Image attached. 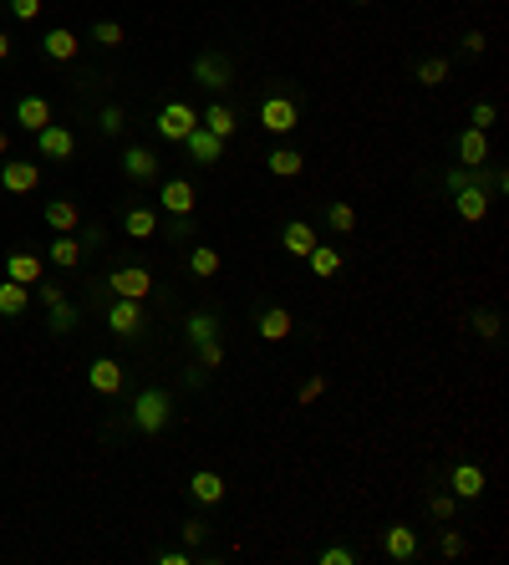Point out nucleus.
<instances>
[{
    "label": "nucleus",
    "instance_id": "nucleus-1",
    "mask_svg": "<svg viewBox=\"0 0 509 565\" xmlns=\"http://www.w3.org/2000/svg\"><path fill=\"white\" fill-rule=\"evenodd\" d=\"M168 418H174V397L163 393V387H148V393H138V403H133V423L143 428V433H163V428H168Z\"/></svg>",
    "mask_w": 509,
    "mask_h": 565
},
{
    "label": "nucleus",
    "instance_id": "nucleus-35",
    "mask_svg": "<svg viewBox=\"0 0 509 565\" xmlns=\"http://www.w3.org/2000/svg\"><path fill=\"white\" fill-rule=\"evenodd\" d=\"M194 357H199V367H224V342L214 336V342H199L194 346Z\"/></svg>",
    "mask_w": 509,
    "mask_h": 565
},
{
    "label": "nucleus",
    "instance_id": "nucleus-40",
    "mask_svg": "<svg viewBox=\"0 0 509 565\" xmlns=\"http://www.w3.org/2000/svg\"><path fill=\"white\" fill-rule=\"evenodd\" d=\"M438 550H444V561H459V555H463V550H469V545H463V535H459V530H444V540H438Z\"/></svg>",
    "mask_w": 509,
    "mask_h": 565
},
{
    "label": "nucleus",
    "instance_id": "nucleus-19",
    "mask_svg": "<svg viewBox=\"0 0 509 565\" xmlns=\"http://www.w3.org/2000/svg\"><path fill=\"white\" fill-rule=\"evenodd\" d=\"M5 275H11V281H21V285H41V255L16 250L11 260H5Z\"/></svg>",
    "mask_w": 509,
    "mask_h": 565
},
{
    "label": "nucleus",
    "instance_id": "nucleus-49",
    "mask_svg": "<svg viewBox=\"0 0 509 565\" xmlns=\"http://www.w3.org/2000/svg\"><path fill=\"white\" fill-rule=\"evenodd\" d=\"M489 188H494V194H505V188H509V173L505 169H489Z\"/></svg>",
    "mask_w": 509,
    "mask_h": 565
},
{
    "label": "nucleus",
    "instance_id": "nucleus-29",
    "mask_svg": "<svg viewBox=\"0 0 509 565\" xmlns=\"http://www.w3.org/2000/svg\"><path fill=\"white\" fill-rule=\"evenodd\" d=\"M123 230L133 239H153V235H159V214H153V209H127V214H123Z\"/></svg>",
    "mask_w": 509,
    "mask_h": 565
},
{
    "label": "nucleus",
    "instance_id": "nucleus-41",
    "mask_svg": "<svg viewBox=\"0 0 509 565\" xmlns=\"http://www.w3.org/2000/svg\"><path fill=\"white\" fill-rule=\"evenodd\" d=\"M321 565H357V550H347V545L321 550Z\"/></svg>",
    "mask_w": 509,
    "mask_h": 565
},
{
    "label": "nucleus",
    "instance_id": "nucleus-22",
    "mask_svg": "<svg viewBox=\"0 0 509 565\" xmlns=\"http://www.w3.org/2000/svg\"><path fill=\"white\" fill-rule=\"evenodd\" d=\"M26 306H31V285H21V281L5 275V285H0V316H21Z\"/></svg>",
    "mask_w": 509,
    "mask_h": 565
},
{
    "label": "nucleus",
    "instance_id": "nucleus-32",
    "mask_svg": "<svg viewBox=\"0 0 509 565\" xmlns=\"http://www.w3.org/2000/svg\"><path fill=\"white\" fill-rule=\"evenodd\" d=\"M418 82H423V87H444L448 82V56H423V62H418Z\"/></svg>",
    "mask_w": 509,
    "mask_h": 565
},
{
    "label": "nucleus",
    "instance_id": "nucleus-50",
    "mask_svg": "<svg viewBox=\"0 0 509 565\" xmlns=\"http://www.w3.org/2000/svg\"><path fill=\"white\" fill-rule=\"evenodd\" d=\"M5 56H11V36L0 31V62H5Z\"/></svg>",
    "mask_w": 509,
    "mask_h": 565
},
{
    "label": "nucleus",
    "instance_id": "nucleus-38",
    "mask_svg": "<svg viewBox=\"0 0 509 565\" xmlns=\"http://www.w3.org/2000/svg\"><path fill=\"white\" fill-rule=\"evenodd\" d=\"M97 127H102V133H108V138H117V133H123V127H127L123 108H102V123H97Z\"/></svg>",
    "mask_w": 509,
    "mask_h": 565
},
{
    "label": "nucleus",
    "instance_id": "nucleus-17",
    "mask_svg": "<svg viewBox=\"0 0 509 565\" xmlns=\"http://www.w3.org/2000/svg\"><path fill=\"white\" fill-rule=\"evenodd\" d=\"M448 489H453V500H479L484 494V469L479 464H459L453 479H448Z\"/></svg>",
    "mask_w": 509,
    "mask_h": 565
},
{
    "label": "nucleus",
    "instance_id": "nucleus-18",
    "mask_svg": "<svg viewBox=\"0 0 509 565\" xmlns=\"http://www.w3.org/2000/svg\"><path fill=\"white\" fill-rule=\"evenodd\" d=\"M0 184L11 188V194H31V188L41 184V169H36V163H5V169H0Z\"/></svg>",
    "mask_w": 509,
    "mask_h": 565
},
{
    "label": "nucleus",
    "instance_id": "nucleus-9",
    "mask_svg": "<svg viewBox=\"0 0 509 565\" xmlns=\"http://www.w3.org/2000/svg\"><path fill=\"white\" fill-rule=\"evenodd\" d=\"M184 153H189L194 163H204V169H209V163H220V158H224V138H214V133L199 123L189 138H184Z\"/></svg>",
    "mask_w": 509,
    "mask_h": 565
},
{
    "label": "nucleus",
    "instance_id": "nucleus-34",
    "mask_svg": "<svg viewBox=\"0 0 509 565\" xmlns=\"http://www.w3.org/2000/svg\"><path fill=\"white\" fill-rule=\"evenodd\" d=\"M72 326H77V306H66V300H56V306H51V331H56V336H66Z\"/></svg>",
    "mask_w": 509,
    "mask_h": 565
},
{
    "label": "nucleus",
    "instance_id": "nucleus-15",
    "mask_svg": "<svg viewBox=\"0 0 509 565\" xmlns=\"http://www.w3.org/2000/svg\"><path fill=\"white\" fill-rule=\"evenodd\" d=\"M382 550H387L393 561H413L418 555V530L413 525H393V530L382 535Z\"/></svg>",
    "mask_w": 509,
    "mask_h": 565
},
{
    "label": "nucleus",
    "instance_id": "nucleus-4",
    "mask_svg": "<svg viewBox=\"0 0 509 565\" xmlns=\"http://www.w3.org/2000/svg\"><path fill=\"white\" fill-rule=\"evenodd\" d=\"M296 123H301V112H296L290 97H265V102H260V127H265V133L286 138V133H296Z\"/></svg>",
    "mask_w": 509,
    "mask_h": 565
},
{
    "label": "nucleus",
    "instance_id": "nucleus-47",
    "mask_svg": "<svg viewBox=\"0 0 509 565\" xmlns=\"http://www.w3.org/2000/svg\"><path fill=\"white\" fill-rule=\"evenodd\" d=\"M484 47H489V41H484V31H469V36H463V51H469V56H479Z\"/></svg>",
    "mask_w": 509,
    "mask_h": 565
},
{
    "label": "nucleus",
    "instance_id": "nucleus-52",
    "mask_svg": "<svg viewBox=\"0 0 509 565\" xmlns=\"http://www.w3.org/2000/svg\"><path fill=\"white\" fill-rule=\"evenodd\" d=\"M357 5H367V0H357Z\"/></svg>",
    "mask_w": 509,
    "mask_h": 565
},
{
    "label": "nucleus",
    "instance_id": "nucleus-46",
    "mask_svg": "<svg viewBox=\"0 0 509 565\" xmlns=\"http://www.w3.org/2000/svg\"><path fill=\"white\" fill-rule=\"evenodd\" d=\"M159 561H163V565H189V561H194V550H163Z\"/></svg>",
    "mask_w": 509,
    "mask_h": 565
},
{
    "label": "nucleus",
    "instance_id": "nucleus-30",
    "mask_svg": "<svg viewBox=\"0 0 509 565\" xmlns=\"http://www.w3.org/2000/svg\"><path fill=\"white\" fill-rule=\"evenodd\" d=\"M189 270L199 275V281H214V275H220V250H214V245H194L189 250Z\"/></svg>",
    "mask_w": 509,
    "mask_h": 565
},
{
    "label": "nucleus",
    "instance_id": "nucleus-51",
    "mask_svg": "<svg viewBox=\"0 0 509 565\" xmlns=\"http://www.w3.org/2000/svg\"><path fill=\"white\" fill-rule=\"evenodd\" d=\"M5 148H11V138H5V133H0V153H5Z\"/></svg>",
    "mask_w": 509,
    "mask_h": 565
},
{
    "label": "nucleus",
    "instance_id": "nucleus-44",
    "mask_svg": "<svg viewBox=\"0 0 509 565\" xmlns=\"http://www.w3.org/2000/svg\"><path fill=\"white\" fill-rule=\"evenodd\" d=\"M11 11H16L21 21H36L41 16V0H11Z\"/></svg>",
    "mask_w": 509,
    "mask_h": 565
},
{
    "label": "nucleus",
    "instance_id": "nucleus-25",
    "mask_svg": "<svg viewBox=\"0 0 509 565\" xmlns=\"http://www.w3.org/2000/svg\"><path fill=\"white\" fill-rule=\"evenodd\" d=\"M41 47H47V56L51 62H72V56H77V36L66 31V26H56V31H47V41H41Z\"/></svg>",
    "mask_w": 509,
    "mask_h": 565
},
{
    "label": "nucleus",
    "instance_id": "nucleus-24",
    "mask_svg": "<svg viewBox=\"0 0 509 565\" xmlns=\"http://www.w3.org/2000/svg\"><path fill=\"white\" fill-rule=\"evenodd\" d=\"M189 494H194L199 504H220V500H224V479H220V474H209V469H199V474L189 479Z\"/></svg>",
    "mask_w": 509,
    "mask_h": 565
},
{
    "label": "nucleus",
    "instance_id": "nucleus-5",
    "mask_svg": "<svg viewBox=\"0 0 509 565\" xmlns=\"http://www.w3.org/2000/svg\"><path fill=\"white\" fill-rule=\"evenodd\" d=\"M123 173L133 178V184H153V178L163 173V158L153 153L148 143H133V148L123 153Z\"/></svg>",
    "mask_w": 509,
    "mask_h": 565
},
{
    "label": "nucleus",
    "instance_id": "nucleus-12",
    "mask_svg": "<svg viewBox=\"0 0 509 565\" xmlns=\"http://www.w3.org/2000/svg\"><path fill=\"white\" fill-rule=\"evenodd\" d=\"M199 123L209 127V133H214V138H235V127H239V117H235V108H229V102H209L204 112H199Z\"/></svg>",
    "mask_w": 509,
    "mask_h": 565
},
{
    "label": "nucleus",
    "instance_id": "nucleus-27",
    "mask_svg": "<svg viewBox=\"0 0 509 565\" xmlns=\"http://www.w3.org/2000/svg\"><path fill=\"white\" fill-rule=\"evenodd\" d=\"M306 265L316 270L321 281H332L336 270H341V250H336V245H321V239H316V250L306 255Z\"/></svg>",
    "mask_w": 509,
    "mask_h": 565
},
{
    "label": "nucleus",
    "instance_id": "nucleus-43",
    "mask_svg": "<svg viewBox=\"0 0 509 565\" xmlns=\"http://www.w3.org/2000/svg\"><path fill=\"white\" fill-rule=\"evenodd\" d=\"M489 123H494V102H474V127L489 133Z\"/></svg>",
    "mask_w": 509,
    "mask_h": 565
},
{
    "label": "nucleus",
    "instance_id": "nucleus-39",
    "mask_svg": "<svg viewBox=\"0 0 509 565\" xmlns=\"http://www.w3.org/2000/svg\"><path fill=\"white\" fill-rule=\"evenodd\" d=\"M474 331L484 336V342H494V336H499V316L494 311H474Z\"/></svg>",
    "mask_w": 509,
    "mask_h": 565
},
{
    "label": "nucleus",
    "instance_id": "nucleus-42",
    "mask_svg": "<svg viewBox=\"0 0 509 565\" xmlns=\"http://www.w3.org/2000/svg\"><path fill=\"white\" fill-rule=\"evenodd\" d=\"M204 535H209L204 519H189V525H184V540H189V550H194V545H204Z\"/></svg>",
    "mask_w": 509,
    "mask_h": 565
},
{
    "label": "nucleus",
    "instance_id": "nucleus-8",
    "mask_svg": "<svg viewBox=\"0 0 509 565\" xmlns=\"http://www.w3.org/2000/svg\"><path fill=\"white\" fill-rule=\"evenodd\" d=\"M36 148H41V158H72L77 153V133L62 127V123H47L36 133Z\"/></svg>",
    "mask_w": 509,
    "mask_h": 565
},
{
    "label": "nucleus",
    "instance_id": "nucleus-45",
    "mask_svg": "<svg viewBox=\"0 0 509 565\" xmlns=\"http://www.w3.org/2000/svg\"><path fill=\"white\" fill-rule=\"evenodd\" d=\"M321 393H326V377H311V382H301V403H316Z\"/></svg>",
    "mask_w": 509,
    "mask_h": 565
},
{
    "label": "nucleus",
    "instance_id": "nucleus-10",
    "mask_svg": "<svg viewBox=\"0 0 509 565\" xmlns=\"http://www.w3.org/2000/svg\"><path fill=\"white\" fill-rule=\"evenodd\" d=\"M453 204H459V220L479 224L489 214V194H484V184H463V188H453Z\"/></svg>",
    "mask_w": 509,
    "mask_h": 565
},
{
    "label": "nucleus",
    "instance_id": "nucleus-2",
    "mask_svg": "<svg viewBox=\"0 0 509 565\" xmlns=\"http://www.w3.org/2000/svg\"><path fill=\"white\" fill-rule=\"evenodd\" d=\"M194 82L209 87V92H224V87L235 82V62H229L224 51H199V56H194Z\"/></svg>",
    "mask_w": 509,
    "mask_h": 565
},
{
    "label": "nucleus",
    "instance_id": "nucleus-7",
    "mask_svg": "<svg viewBox=\"0 0 509 565\" xmlns=\"http://www.w3.org/2000/svg\"><path fill=\"white\" fill-rule=\"evenodd\" d=\"M108 326L117 331V336H138V326H143V300L112 296V306H108Z\"/></svg>",
    "mask_w": 509,
    "mask_h": 565
},
{
    "label": "nucleus",
    "instance_id": "nucleus-26",
    "mask_svg": "<svg viewBox=\"0 0 509 565\" xmlns=\"http://www.w3.org/2000/svg\"><path fill=\"white\" fill-rule=\"evenodd\" d=\"M265 169H271L275 178H296V173L306 169V158L296 153V148H271V158H265Z\"/></svg>",
    "mask_w": 509,
    "mask_h": 565
},
{
    "label": "nucleus",
    "instance_id": "nucleus-11",
    "mask_svg": "<svg viewBox=\"0 0 509 565\" xmlns=\"http://www.w3.org/2000/svg\"><path fill=\"white\" fill-rule=\"evenodd\" d=\"M159 204L168 209V214H194V204H199V199H194V184H189V178H168V184L159 188Z\"/></svg>",
    "mask_w": 509,
    "mask_h": 565
},
{
    "label": "nucleus",
    "instance_id": "nucleus-3",
    "mask_svg": "<svg viewBox=\"0 0 509 565\" xmlns=\"http://www.w3.org/2000/svg\"><path fill=\"white\" fill-rule=\"evenodd\" d=\"M153 123H159V138H168V143H184V138L194 133V127H199V112H194L189 102H163Z\"/></svg>",
    "mask_w": 509,
    "mask_h": 565
},
{
    "label": "nucleus",
    "instance_id": "nucleus-20",
    "mask_svg": "<svg viewBox=\"0 0 509 565\" xmlns=\"http://www.w3.org/2000/svg\"><path fill=\"white\" fill-rule=\"evenodd\" d=\"M254 331H260L265 342H286L290 331H296V321H290V311H280V306H271V311H260V321H254Z\"/></svg>",
    "mask_w": 509,
    "mask_h": 565
},
{
    "label": "nucleus",
    "instance_id": "nucleus-16",
    "mask_svg": "<svg viewBox=\"0 0 509 565\" xmlns=\"http://www.w3.org/2000/svg\"><path fill=\"white\" fill-rule=\"evenodd\" d=\"M16 123L26 127V133H41V127L51 123V102L47 97H21L16 102Z\"/></svg>",
    "mask_w": 509,
    "mask_h": 565
},
{
    "label": "nucleus",
    "instance_id": "nucleus-33",
    "mask_svg": "<svg viewBox=\"0 0 509 565\" xmlns=\"http://www.w3.org/2000/svg\"><path fill=\"white\" fill-rule=\"evenodd\" d=\"M326 224H332L336 235H351V230H357V209L351 204H326Z\"/></svg>",
    "mask_w": 509,
    "mask_h": 565
},
{
    "label": "nucleus",
    "instance_id": "nucleus-31",
    "mask_svg": "<svg viewBox=\"0 0 509 565\" xmlns=\"http://www.w3.org/2000/svg\"><path fill=\"white\" fill-rule=\"evenodd\" d=\"M47 260H51V265H62V270H72L82 260V245L72 235H56V239H51V250H47Z\"/></svg>",
    "mask_w": 509,
    "mask_h": 565
},
{
    "label": "nucleus",
    "instance_id": "nucleus-37",
    "mask_svg": "<svg viewBox=\"0 0 509 565\" xmlns=\"http://www.w3.org/2000/svg\"><path fill=\"white\" fill-rule=\"evenodd\" d=\"M453 509H459V500H453V494H433V500H428V515L438 519V525H448V519H453Z\"/></svg>",
    "mask_w": 509,
    "mask_h": 565
},
{
    "label": "nucleus",
    "instance_id": "nucleus-14",
    "mask_svg": "<svg viewBox=\"0 0 509 565\" xmlns=\"http://www.w3.org/2000/svg\"><path fill=\"white\" fill-rule=\"evenodd\" d=\"M87 382H92V387H97L102 397H112L117 387H123V367H117L112 357H97L92 367H87Z\"/></svg>",
    "mask_w": 509,
    "mask_h": 565
},
{
    "label": "nucleus",
    "instance_id": "nucleus-23",
    "mask_svg": "<svg viewBox=\"0 0 509 565\" xmlns=\"http://www.w3.org/2000/svg\"><path fill=\"white\" fill-rule=\"evenodd\" d=\"M47 224L56 230V235H72L82 224V209L72 204V199H56V204H47Z\"/></svg>",
    "mask_w": 509,
    "mask_h": 565
},
{
    "label": "nucleus",
    "instance_id": "nucleus-13",
    "mask_svg": "<svg viewBox=\"0 0 509 565\" xmlns=\"http://www.w3.org/2000/svg\"><path fill=\"white\" fill-rule=\"evenodd\" d=\"M459 163L463 169H484V163H489V133L469 127V133L459 138Z\"/></svg>",
    "mask_w": 509,
    "mask_h": 565
},
{
    "label": "nucleus",
    "instance_id": "nucleus-6",
    "mask_svg": "<svg viewBox=\"0 0 509 565\" xmlns=\"http://www.w3.org/2000/svg\"><path fill=\"white\" fill-rule=\"evenodd\" d=\"M108 285H112V296H127V300H148V296H153V275H148L143 265H123V270H112Z\"/></svg>",
    "mask_w": 509,
    "mask_h": 565
},
{
    "label": "nucleus",
    "instance_id": "nucleus-36",
    "mask_svg": "<svg viewBox=\"0 0 509 565\" xmlns=\"http://www.w3.org/2000/svg\"><path fill=\"white\" fill-rule=\"evenodd\" d=\"M92 41H102V47L117 51V47H123V26H117V21H97V26H92Z\"/></svg>",
    "mask_w": 509,
    "mask_h": 565
},
{
    "label": "nucleus",
    "instance_id": "nucleus-21",
    "mask_svg": "<svg viewBox=\"0 0 509 565\" xmlns=\"http://www.w3.org/2000/svg\"><path fill=\"white\" fill-rule=\"evenodd\" d=\"M280 245H286V255H301V260H306V255L316 250V230H311L306 220H290L286 235H280Z\"/></svg>",
    "mask_w": 509,
    "mask_h": 565
},
{
    "label": "nucleus",
    "instance_id": "nucleus-48",
    "mask_svg": "<svg viewBox=\"0 0 509 565\" xmlns=\"http://www.w3.org/2000/svg\"><path fill=\"white\" fill-rule=\"evenodd\" d=\"M36 296L47 300V306H56V300H66V291H62V285H41V291H36Z\"/></svg>",
    "mask_w": 509,
    "mask_h": 565
},
{
    "label": "nucleus",
    "instance_id": "nucleus-28",
    "mask_svg": "<svg viewBox=\"0 0 509 565\" xmlns=\"http://www.w3.org/2000/svg\"><path fill=\"white\" fill-rule=\"evenodd\" d=\"M184 336H189V346L214 342V336H220V316H214V311H194L189 326H184Z\"/></svg>",
    "mask_w": 509,
    "mask_h": 565
}]
</instances>
